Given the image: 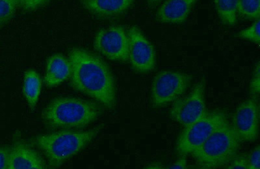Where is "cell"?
<instances>
[{
    "mask_svg": "<svg viewBox=\"0 0 260 169\" xmlns=\"http://www.w3.org/2000/svg\"><path fill=\"white\" fill-rule=\"evenodd\" d=\"M71 85L74 90L87 95L108 110L117 105L115 79L101 58L81 48L69 52Z\"/></svg>",
    "mask_w": 260,
    "mask_h": 169,
    "instance_id": "6da1fadb",
    "label": "cell"
},
{
    "mask_svg": "<svg viewBox=\"0 0 260 169\" xmlns=\"http://www.w3.org/2000/svg\"><path fill=\"white\" fill-rule=\"evenodd\" d=\"M102 114L101 106L94 102L59 97L46 106L41 117L49 129L75 131L87 128Z\"/></svg>",
    "mask_w": 260,
    "mask_h": 169,
    "instance_id": "7a4b0ae2",
    "label": "cell"
},
{
    "mask_svg": "<svg viewBox=\"0 0 260 169\" xmlns=\"http://www.w3.org/2000/svg\"><path fill=\"white\" fill-rule=\"evenodd\" d=\"M102 126L91 130H61L37 136L34 144L45 155L48 166L57 168L85 149L99 135Z\"/></svg>",
    "mask_w": 260,
    "mask_h": 169,
    "instance_id": "3957f363",
    "label": "cell"
},
{
    "mask_svg": "<svg viewBox=\"0 0 260 169\" xmlns=\"http://www.w3.org/2000/svg\"><path fill=\"white\" fill-rule=\"evenodd\" d=\"M241 143L231 124L227 120L191 155L200 168H226L238 154Z\"/></svg>",
    "mask_w": 260,
    "mask_h": 169,
    "instance_id": "277c9868",
    "label": "cell"
},
{
    "mask_svg": "<svg viewBox=\"0 0 260 169\" xmlns=\"http://www.w3.org/2000/svg\"><path fill=\"white\" fill-rule=\"evenodd\" d=\"M227 120H229L226 112L215 110L208 112L198 121L184 127L176 141V154L178 156L191 155Z\"/></svg>",
    "mask_w": 260,
    "mask_h": 169,
    "instance_id": "5b68a950",
    "label": "cell"
},
{
    "mask_svg": "<svg viewBox=\"0 0 260 169\" xmlns=\"http://www.w3.org/2000/svg\"><path fill=\"white\" fill-rule=\"evenodd\" d=\"M193 76L182 72L162 71L153 78L150 104L153 108L167 107L184 95L189 89Z\"/></svg>",
    "mask_w": 260,
    "mask_h": 169,
    "instance_id": "8992f818",
    "label": "cell"
},
{
    "mask_svg": "<svg viewBox=\"0 0 260 169\" xmlns=\"http://www.w3.org/2000/svg\"><path fill=\"white\" fill-rule=\"evenodd\" d=\"M206 80L202 79L189 93L176 99L169 110L170 119L182 125L183 128L201 119L208 112L206 106Z\"/></svg>",
    "mask_w": 260,
    "mask_h": 169,
    "instance_id": "52a82bcc",
    "label": "cell"
},
{
    "mask_svg": "<svg viewBox=\"0 0 260 169\" xmlns=\"http://www.w3.org/2000/svg\"><path fill=\"white\" fill-rule=\"evenodd\" d=\"M128 36L121 25H112L100 30L95 36L94 49L108 59L128 61Z\"/></svg>",
    "mask_w": 260,
    "mask_h": 169,
    "instance_id": "ba28073f",
    "label": "cell"
},
{
    "mask_svg": "<svg viewBox=\"0 0 260 169\" xmlns=\"http://www.w3.org/2000/svg\"><path fill=\"white\" fill-rule=\"evenodd\" d=\"M128 61L136 73L147 74L155 69L156 56L154 46L136 25L127 31Z\"/></svg>",
    "mask_w": 260,
    "mask_h": 169,
    "instance_id": "9c48e42d",
    "label": "cell"
},
{
    "mask_svg": "<svg viewBox=\"0 0 260 169\" xmlns=\"http://www.w3.org/2000/svg\"><path fill=\"white\" fill-rule=\"evenodd\" d=\"M241 142L256 141L259 134V106L257 98L246 99L239 105L231 123Z\"/></svg>",
    "mask_w": 260,
    "mask_h": 169,
    "instance_id": "30bf717a",
    "label": "cell"
},
{
    "mask_svg": "<svg viewBox=\"0 0 260 169\" xmlns=\"http://www.w3.org/2000/svg\"><path fill=\"white\" fill-rule=\"evenodd\" d=\"M48 168L41 155L24 143L17 142L11 147L8 169H45Z\"/></svg>",
    "mask_w": 260,
    "mask_h": 169,
    "instance_id": "8fae6325",
    "label": "cell"
},
{
    "mask_svg": "<svg viewBox=\"0 0 260 169\" xmlns=\"http://www.w3.org/2000/svg\"><path fill=\"white\" fill-rule=\"evenodd\" d=\"M197 0H165L157 9L155 17L164 24H182L187 19Z\"/></svg>",
    "mask_w": 260,
    "mask_h": 169,
    "instance_id": "7c38bea8",
    "label": "cell"
},
{
    "mask_svg": "<svg viewBox=\"0 0 260 169\" xmlns=\"http://www.w3.org/2000/svg\"><path fill=\"white\" fill-rule=\"evenodd\" d=\"M71 75L69 59L61 54L51 55L46 62L44 82L46 87H56L68 80Z\"/></svg>",
    "mask_w": 260,
    "mask_h": 169,
    "instance_id": "4fadbf2b",
    "label": "cell"
},
{
    "mask_svg": "<svg viewBox=\"0 0 260 169\" xmlns=\"http://www.w3.org/2000/svg\"><path fill=\"white\" fill-rule=\"evenodd\" d=\"M136 0H81L83 7L90 13L102 17L121 15Z\"/></svg>",
    "mask_w": 260,
    "mask_h": 169,
    "instance_id": "5bb4252c",
    "label": "cell"
},
{
    "mask_svg": "<svg viewBox=\"0 0 260 169\" xmlns=\"http://www.w3.org/2000/svg\"><path fill=\"white\" fill-rule=\"evenodd\" d=\"M42 89V80L38 73L34 70L25 73L23 81L22 92L30 110H36Z\"/></svg>",
    "mask_w": 260,
    "mask_h": 169,
    "instance_id": "9a60e30c",
    "label": "cell"
},
{
    "mask_svg": "<svg viewBox=\"0 0 260 169\" xmlns=\"http://www.w3.org/2000/svg\"><path fill=\"white\" fill-rule=\"evenodd\" d=\"M217 15L222 24L233 26L238 18V0H214Z\"/></svg>",
    "mask_w": 260,
    "mask_h": 169,
    "instance_id": "2e32d148",
    "label": "cell"
},
{
    "mask_svg": "<svg viewBox=\"0 0 260 169\" xmlns=\"http://www.w3.org/2000/svg\"><path fill=\"white\" fill-rule=\"evenodd\" d=\"M238 15L245 19H259L260 0H238Z\"/></svg>",
    "mask_w": 260,
    "mask_h": 169,
    "instance_id": "e0dca14e",
    "label": "cell"
},
{
    "mask_svg": "<svg viewBox=\"0 0 260 169\" xmlns=\"http://www.w3.org/2000/svg\"><path fill=\"white\" fill-rule=\"evenodd\" d=\"M17 7L9 0H0V28L15 16Z\"/></svg>",
    "mask_w": 260,
    "mask_h": 169,
    "instance_id": "ac0fdd59",
    "label": "cell"
},
{
    "mask_svg": "<svg viewBox=\"0 0 260 169\" xmlns=\"http://www.w3.org/2000/svg\"><path fill=\"white\" fill-rule=\"evenodd\" d=\"M259 27V19L256 20L250 26L239 32L237 34V38L259 44L260 42Z\"/></svg>",
    "mask_w": 260,
    "mask_h": 169,
    "instance_id": "d6986e66",
    "label": "cell"
},
{
    "mask_svg": "<svg viewBox=\"0 0 260 169\" xmlns=\"http://www.w3.org/2000/svg\"><path fill=\"white\" fill-rule=\"evenodd\" d=\"M249 92L252 98H257L260 93V64L257 62L255 65L251 80L249 83Z\"/></svg>",
    "mask_w": 260,
    "mask_h": 169,
    "instance_id": "ffe728a7",
    "label": "cell"
},
{
    "mask_svg": "<svg viewBox=\"0 0 260 169\" xmlns=\"http://www.w3.org/2000/svg\"><path fill=\"white\" fill-rule=\"evenodd\" d=\"M50 0H20V8L25 12H34L46 6Z\"/></svg>",
    "mask_w": 260,
    "mask_h": 169,
    "instance_id": "44dd1931",
    "label": "cell"
},
{
    "mask_svg": "<svg viewBox=\"0 0 260 169\" xmlns=\"http://www.w3.org/2000/svg\"><path fill=\"white\" fill-rule=\"evenodd\" d=\"M248 169L260 168V148L257 145L247 155Z\"/></svg>",
    "mask_w": 260,
    "mask_h": 169,
    "instance_id": "7402d4cb",
    "label": "cell"
},
{
    "mask_svg": "<svg viewBox=\"0 0 260 169\" xmlns=\"http://www.w3.org/2000/svg\"><path fill=\"white\" fill-rule=\"evenodd\" d=\"M228 169H248L247 155H237L226 166Z\"/></svg>",
    "mask_w": 260,
    "mask_h": 169,
    "instance_id": "603a6c76",
    "label": "cell"
},
{
    "mask_svg": "<svg viewBox=\"0 0 260 169\" xmlns=\"http://www.w3.org/2000/svg\"><path fill=\"white\" fill-rule=\"evenodd\" d=\"M10 150L11 147L8 146L0 147V169H8Z\"/></svg>",
    "mask_w": 260,
    "mask_h": 169,
    "instance_id": "cb8c5ba5",
    "label": "cell"
},
{
    "mask_svg": "<svg viewBox=\"0 0 260 169\" xmlns=\"http://www.w3.org/2000/svg\"><path fill=\"white\" fill-rule=\"evenodd\" d=\"M188 168L187 156H180L176 161L171 165L166 166V168L185 169Z\"/></svg>",
    "mask_w": 260,
    "mask_h": 169,
    "instance_id": "d4e9b609",
    "label": "cell"
},
{
    "mask_svg": "<svg viewBox=\"0 0 260 169\" xmlns=\"http://www.w3.org/2000/svg\"><path fill=\"white\" fill-rule=\"evenodd\" d=\"M145 168L149 169H164L166 168V166L164 165L161 162L157 161L150 163L149 165H146Z\"/></svg>",
    "mask_w": 260,
    "mask_h": 169,
    "instance_id": "484cf974",
    "label": "cell"
},
{
    "mask_svg": "<svg viewBox=\"0 0 260 169\" xmlns=\"http://www.w3.org/2000/svg\"><path fill=\"white\" fill-rule=\"evenodd\" d=\"M161 1L162 0H146L148 6L150 9L156 8V7L161 3Z\"/></svg>",
    "mask_w": 260,
    "mask_h": 169,
    "instance_id": "4316f807",
    "label": "cell"
},
{
    "mask_svg": "<svg viewBox=\"0 0 260 169\" xmlns=\"http://www.w3.org/2000/svg\"><path fill=\"white\" fill-rule=\"evenodd\" d=\"M9 1L15 4L17 8L20 6V0H9Z\"/></svg>",
    "mask_w": 260,
    "mask_h": 169,
    "instance_id": "83f0119b",
    "label": "cell"
}]
</instances>
